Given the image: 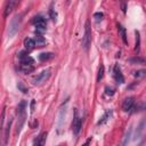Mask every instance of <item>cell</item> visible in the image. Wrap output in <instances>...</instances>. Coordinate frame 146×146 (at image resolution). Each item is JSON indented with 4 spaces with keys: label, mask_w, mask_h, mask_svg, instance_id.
I'll list each match as a JSON object with an SVG mask.
<instances>
[{
    "label": "cell",
    "mask_w": 146,
    "mask_h": 146,
    "mask_svg": "<svg viewBox=\"0 0 146 146\" xmlns=\"http://www.w3.org/2000/svg\"><path fill=\"white\" fill-rule=\"evenodd\" d=\"M26 102L25 100H22L18 106H17V110H16V113H17V125H16V132L19 133L24 122H25V117H26Z\"/></svg>",
    "instance_id": "cell-1"
},
{
    "label": "cell",
    "mask_w": 146,
    "mask_h": 146,
    "mask_svg": "<svg viewBox=\"0 0 146 146\" xmlns=\"http://www.w3.org/2000/svg\"><path fill=\"white\" fill-rule=\"evenodd\" d=\"M90 44H91V29H90V22L89 19H87L84 25V34L82 38V46L86 50H88Z\"/></svg>",
    "instance_id": "cell-2"
},
{
    "label": "cell",
    "mask_w": 146,
    "mask_h": 146,
    "mask_svg": "<svg viewBox=\"0 0 146 146\" xmlns=\"http://www.w3.org/2000/svg\"><path fill=\"white\" fill-rule=\"evenodd\" d=\"M19 25H21V16L16 15L11 22H10V26H9V32H8V35L9 36H13L17 33L18 29H19Z\"/></svg>",
    "instance_id": "cell-3"
},
{
    "label": "cell",
    "mask_w": 146,
    "mask_h": 146,
    "mask_svg": "<svg viewBox=\"0 0 146 146\" xmlns=\"http://www.w3.org/2000/svg\"><path fill=\"white\" fill-rule=\"evenodd\" d=\"M50 74H51V73H50V70H49V68L41 71L36 76L33 78V83H34V84H41L42 82H46V81L49 79Z\"/></svg>",
    "instance_id": "cell-4"
},
{
    "label": "cell",
    "mask_w": 146,
    "mask_h": 146,
    "mask_svg": "<svg viewBox=\"0 0 146 146\" xmlns=\"http://www.w3.org/2000/svg\"><path fill=\"white\" fill-rule=\"evenodd\" d=\"M145 131H146V117H143L141 121L139 122L136 131H135V135H133V139L135 140H138L140 139L144 135H145Z\"/></svg>",
    "instance_id": "cell-5"
},
{
    "label": "cell",
    "mask_w": 146,
    "mask_h": 146,
    "mask_svg": "<svg viewBox=\"0 0 146 146\" xmlns=\"http://www.w3.org/2000/svg\"><path fill=\"white\" fill-rule=\"evenodd\" d=\"M81 125H82V122H81V119L78 114V111L75 110L74 111V119L72 121V131L74 132V135H78L81 130Z\"/></svg>",
    "instance_id": "cell-6"
},
{
    "label": "cell",
    "mask_w": 146,
    "mask_h": 146,
    "mask_svg": "<svg viewBox=\"0 0 146 146\" xmlns=\"http://www.w3.org/2000/svg\"><path fill=\"white\" fill-rule=\"evenodd\" d=\"M135 106V99L133 97H127L124 98L123 103H122V110L124 112H130Z\"/></svg>",
    "instance_id": "cell-7"
},
{
    "label": "cell",
    "mask_w": 146,
    "mask_h": 146,
    "mask_svg": "<svg viewBox=\"0 0 146 146\" xmlns=\"http://www.w3.org/2000/svg\"><path fill=\"white\" fill-rule=\"evenodd\" d=\"M113 76H114V80L116 81V83H123L124 82V78L122 75V72H121V68L119 67V65H114L113 67Z\"/></svg>",
    "instance_id": "cell-8"
},
{
    "label": "cell",
    "mask_w": 146,
    "mask_h": 146,
    "mask_svg": "<svg viewBox=\"0 0 146 146\" xmlns=\"http://www.w3.org/2000/svg\"><path fill=\"white\" fill-rule=\"evenodd\" d=\"M47 139V132H41L35 139H34V146H44Z\"/></svg>",
    "instance_id": "cell-9"
},
{
    "label": "cell",
    "mask_w": 146,
    "mask_h": 146,
    "mask_svg": "<svg viewBox=\"0 0 146 146\" xmlns=\"http://www.w3.org/2000/svg\"><path fill=\"white\" fill-rule=\"evenodd\" d=\"M65 115H66V106L64 108H60L59 113H58V121H57V125H58V130H60L64 120H65Z\"/></svg>",
    "instance_id": "cell-10"
},
{
    "label": "cell",
    "mask_w": 146,
    "mask_h": 146,
    "mask_svg": "<svg viewBox=\"0 0 146 146\" xmlns=\"http://www.w3.org/2000/svg\"><path fill=\"white\" fill-rule=\"evenodd\" d=\"M11 120H9V122L7 123L6 128H5V132H3V141H2V146H7L8 143V138H9V131H10V127H11Z\"/></svg>",
    "instance_id": "cell-11"
},
{
    "label": "cell",
    "mask_w": 146,
    "mask_h": 146,
    "mask_svg": "<svg viewBox=\"0 0 146 146\" xmlns=\"http://www.w3.org/2000/svg\"><path fill=\"white\" fill-rule=\"evenodd\" d=\"M17 5V1H8L7 2V5H6V7H5V13H3V16L5 17H7L10 13H11V10L14 9V7Z\"/></svg>",
    "instance_id": "cell-12"
},
{
    "label": "cell",
    "mask_w": 146,
    "mask_h": 146,
    "mask_svg": "<svg viewBox=\"0 0 146 146\" xmlns=\"http://www.w3.org/2000/svg\"><path fill=\"white\" fill-rule=\"evenodd\" d=\"M112 114H113V111H112V110H107V111L105 112V114L100 117V120L97 122V124H98V125H102V124L106 123V122L110 120V117L112 116Z\"/></svg>",
    "instance_id": "cell-13"
},
{
    "label": "cell",
    "mask_w": 146,
    "mask_h": 146,
    "mask_svg": "<svg viewBox=\"0 0 146 146\" xmlns=\"http://www.w3.org/2000/svg\"><path fill=\"white\" fill-rule=\"evenodd\" d=\"M117 31H119V33H120V35H121L122 41L127 44V43H128V39H127V31H125V29H124L121 24H117Z\"/></svg>",
    "instance_id": "cell-14"
},
{
    "label": "cell",
    "mask_w": 146,
    "mask_h": 146,
    "mask_svg": "<svg viewBox=\"0 0 146 146\" xmlns=\"http://www.w3.org/2000/svg\"><path fill=\"white\" fill-rule=\"evenodd\" d=\"M24 47H25V49H27V50H32V49L35 47V41H34V39L26 38V39L24 40Z\"/></svg>",
    "instance_id": "cell-15"
},
{
    "label": "cell",
    "mask_w": 146,
    "mask_h": 146,
    "mask_svg": "<svg viewBox=\"0 0 146 146\" xmlns=\"http://www.w3.org/2000/svg\"><path fill=\"white\" fill-rule=\"evenodd\" d=\"M32 23L35 24V26H38V25H47L46 24V19L40 15L39 16H34L33 19H32Z\"/></svg>",
    "instance_id": "cell-16"
},
{
    "label": "cell",
    "mask_w": 146,
    "mask_h": 146,
    "mask_svg": "<svg viewBox=\"0 0 146 146\" xmlns=\"http://www.w3.org/2000/svg\"><path fill=\"white\" fill-rule=\"evenodd\" d=\"M33 63H34L33 58L31 56H29V55H26V56L21 58V65H33Z\"/></svg>",
    "instance_id": "cell-17"
},
{
    "label": "cell",
    "mask_w": 146,
    "mask_h": 146,
    "mask_svg": "<svg viewBox=\"0 0 146 146\" xmlns=\"http://www.w3.org/2000/svg\"><path fill=\"white\" fill-rule=\"evenodd\" d=\"M54 57V54L52 52H42L39 55V60L40 62H46V60H49Z\"/></svg>",
    "instance_id": "cell-18"
},
{
    "label": "cell",
    "mask_w": 146,
    "mask_h": 146,
    "mask_svg": "<svg viewBox=\"0 0 146 146\" xmlns=\"http://www.w3.org/2000/svg\"><path fill=\"white\" fill-rule=\"evenodd\" d=\"M34 41H35V46L36 47H43L46 44V39L42 35H36Z\"/></svg>",
    "instance_id": "cell-19"
},
{
    "label": "cell",
    "mask_w": 146,
    "mask_h": 146,
    "mask_svg": "<svg viewBox=\"0 0 146 146\" xmlns=\"http://www.w3.org/2000/svg\"><path fill=\"white\" fill-rule=\"evenodd\" d=\"M21 71L25 74H29L34 71V66L33 65H21Z\"/></svg>",
    "instance_id": "cell-20"
},
{
    "label": "cell",
    "mask_w": 146,
    "mask_h": 146,
    "mask_svg": "<svg viewBox=\"0 0 146 146\" xmlns=\"http://www.w3.org/2000/svg\"><path fill=\"white\" fill-rule=\"evenodd\" d=\"M133 76L136 79H144L146 78V70H138L133 72Z\"/></svg>",
    "instance_id": "cell-21"
},
{
    "label": "cell",
    "mask_w": 146,
    "mask_h": 146,
    "mask_svg": "<svg viewBox=\"0 0 146 146\" xmlns=\"http://www.w3.org/2000/svg\"><path fill=\"white\" fill-rule=\"evenodd\" d=\"M136 47H135V51L138 54L139 50H140V35H139V32L136 31Z\"/></svg>",
    "instance_id": "cell-22"
},
{
    "label": "cell",
    "mask_w": 146,
    "mask_h": 146,
    "mask_svg": "<svg viewBox=\"0 0 146 146\" xmlns=\"http://www.w3.org/2000/svg\"><path fill=\"white\" fill-rule=\"evenodd\" d=\"M130 63H132V64H141V65H144V64L146 63V59H145V58H141V57H133V58L130 59Z\"/></svg>",
    "instance_id": "cell-23"
},
{
    "label": "cell",
    "mask_w": 146,
    "mask_h": 146,
    "mask_svg": "<svg viewBox=\"0 0 146 146\" xmlns=\"http://www.w3.org/2000/svg\"><path fill=\"white\" fill-rule=\"evenodd\" d=\"M46 26L47 25H38V26H35V33L38 35H41L42 33L46 32Z\"/></svg>",
    "instance_id": "cell-24"
},
{
    "label": "cell",
    "mask_w": 146,
    "mask_h": 146,
    "mask_svg": "<svg viewBox=\"0 0 146 146\" xmlns=\"http://www.w3.org/2000/svg\"><path fill=\"white\" fill-rule=\"evenodd\" d=\"M103 76H104V66L103 65H100L99 66V68H98V74H97V81L99 82L102 79H103Z\"/></svg>",
    "instance_id": "cell-25"
},
{
    "label": "cell",
    "mask_w": 146,
    "mask_h": 146,
    "mask_svg": "<svg viewBox=\"0 0 146 146\" xmlns=\"http://www.w3.org/2000/svg\"><path fill=\"white\" fill-rule=\"evenodd\" d=\"M17 88H18L23 94H27V91H29V90H27V88L24 86V83H23V82H21V81L17 83Z\"/></svg>",
    "instance_id": "cell-26"
},
{
    "label": "cell",
    "mask_w": 146,
    "mask_h": 146,
    "mask_svg": "<svg viewBox=\"0 0 146 146\" xmlns=\"http://www.w3.org/2000/svg\"><path fill=\"white\" fill-rule=\"evenodd\" d=\"M49 16H50V18L52 21H56L57 19V13L55 11V9H52V8L49 9Z\"/></svg>",
    "instance_id": "cell-27"
},
{
    "label": "cell",
    "mask_w": 146,
    "mask_h": 146,
    "mask_svg": "<svg viewBox=\"0 0 146 146\" xmlns=\"http://www.w3.org/2000/svg\"><path fill=\"white\" fill-rule=\"evenodd\" d=\"M103 17H104L103 13H95V14H94V18H95L97 22H98V21H102Z\"/></svg>",
    "instance_id": "cell-28"
},
{
    "label": "cell",
    "mask_w": 146,
    "mask_h": 146,
    "mask_svg": "<svg viewBox=\"0 0 146 146\" xmlns=\"http://www.w3.org/2000/svg\"><path fill=\"white\" fill-rule=\"evenodd\" d=\"M105 90H106V95H110V96H113V95H114V89H113V88H111V87H110V88L106 87Z\"/></svg>",
    "instance_id": "cell-29"
},
{
    "label": "cell",
    "mask_w": 146,
    "mask_h": 146,
    "mask_svg": "<svg viewBox=\"0 0 146 146\" xmlns=\"http://www.w3.org/2000/svg\"><path fill=\"white\" fill-rule=\"evenodd\" d=\"M34 105H35V102L32 100V102H31V112H32V113L34 112Z\"/></svg>",
    "instance_id": "cell-30"
},
{
    "label": "cell",
    "mask_w": 146,
    "mask_h": 146,
    "mask_svg": "<svg viewBox=\"0 0 146 146\" xmlns=\"http://www.w3.org/2000/svg\"><path fill=\"white\" fill-rule=\"evenodd\" d=\"M90 141H91V138H89V139H88V140H87V141H86V143H84V144H83V145H82V146H88V145H89V143H90Z\"/></svg>",
    "instance_id": "cell-31"
},
{
    "label": "cell",
    "mask_w": 146,
    "mask_h": 146,
    "mask_svg": "<svg viewBox=\"0 0 146 146\" xmlns=\"http://www.w3.org/2000/svg\"><path fill=\"white\" fill-rule=\"evenodd\" d=\"M121 7H122V11L125 13V3H121Z\"/></svg>",
    "instance_id": "cell-32"
},
{
    "label": "cell",
    "mask_w": 146,
    "mask_h": 146,
    "mask_svg": "<svg viewBox=\"0 0 146 146\" xmlns=\"http://www.w3.org/2000/svg\"><path fill=\"white\" fill-rule=\"evenodd\" d=\"M58 146H62V145H58Z\"/></svg>",
    "instance_id": "cell-33"
}]
</instances>
